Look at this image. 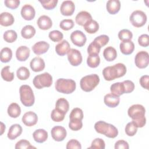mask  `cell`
I'll list each match as a JSON object with an SVG mask.
<instances>
[{
  "label": "cell",
  "mask_w": 149,
  "mask_h": 149,
  "mask_svg": "<svg viewBox=\"0 0 149 149\" xmlns=\"http://www.w3.org/2000/svg\"><path fill=\"white\" fill-rule=\"evenodd\" d=\"M145 108L140 104H134L130 107L127 111L128 115L132 119L137 127H143L146 123Z\"/></svg>",
  "instance_id": "cell-1"
},
{
  "label": "cell",
  "mask_w": 149,
  "mask_h": 149,
  "mask_svg": "<svg viewBox=\"0 0 149 149\" xmlns=\"http://www.w3.org/2000/svg\"><path fill=\"white\" fill-rule=\"evenodd\" d=\"M126 73V67L122 63H118L113 66L105 67L102 70V74L105 80L111 81L123 76Z\"/></svg>",
  "instance_id": "cell-2"
},
{
  "label": "cell",
  "mask_w": 149,
  "mask_h": 149,
  "mask_svg": "<svg viewBox=\"0 0 149 149\" xmlns=\"http://www.w3.org/2000/svg\"><path fill=\"white\" fill-rule=\"evenodd\" d=\"M94 129L98 133L109 138H115L118 134V129L115 126L102 120L97 122L94 125Z\"/></svg>",
  "instance_id": "cell-3"
},
{
  "label": "cell",
  "mask_w": 149,
  "mask_h": 149,
  "mask_svg": "<svg viewBox=\"0 0 149 149\" xmlns=\"http://www.w3.org/2000/svg\"><path fill=\"white\" fill-rule=\"evenodd\" d=\"M20 99L22 104L25 107H31L34 104L35 97L32 88L26 84L22 85L19 88Z\"/></svg>",
  "instance_id": "cell-4"
},
{
  "label": "cell",
  "mask_w": 149,
  "mask_h": 149,
  "mask_svg": "<svg viewBox=\"0 0 149 149\" xmlns=\"http://www.w3.org/2000/svg\"><path fill=\"white\" fill-rule=\"evenodd\" d=\"M55 87L57 91L63 94H69L74 91L76 87V84L72 79L61 78L56 80Z\"/></svg>",
  "instance_id": "cell-5"
},
{
  "label": "cell",
  "mask_w": 149,
  "mask_h": 149,
  "mask_svg": "<svg viewBox=\"0 0 149 149\" xmlns=\"http://www.w3.org/2000/svg\"><path fill=\"white\" fill-rule=\"evenodd\" d=\"M100 77L97 74H92L83 77L80 81L81 90L85 92L93 90L99 84Z\"/></svg>",
  "instance_id": "cell-6"
},
{
  "label": "cell",
  "mask_w": 149,
  "mask_h": 149,
  "mask_svg": "<svg viewBox=\"0 0 149 149\" xmlns=\"http://www.w3.org/2000/svg\"><path fill=\"white\" fill-rule=\"evenodd\" d=\"M52 76L47 72L36 76L33 80L34 87L38 89L50 87L52 84Z\"/></svg>",
  "instance_id": "cell-7"
},
{
  "label": "cell",
  "mask_w": 149,
  "mask_h": 149,
  "mask_svg": "<svg viewBox=\"0 0 149 149\" xmlns=\"http://www.w3.org/2000/svg\"><path fill=\"white\" fill-rule=\"evenodd\" d=\"M147 15L142 10H136L133 11L130 16L129 20L132 24L136 27L143 26L147 22Z\"/></svg>",
  "instance_id": "cell-8"
},
{
  "label": "cell",
  "mask_w": 149,
  "mask_h": 149,
  "mask_svg": "<svg viewBox=\"0 0 149 149\" xmlns=\"http://www.w3.org/2000/svg\"><path fill=\"white\" fill-rule=\"evenodd\" d=\"M136 66L140 69L146 68L149 63L148 53L144 51H141L137 53L134 58Z\"/></svg>",
  "instance_id": "cell-9"
},
{
  "label": "cell",
  "mask_w": 149,
  "mask_h": 149,
  "mask_svg": "<svg viewBox=\"0 0 149 149\" xmlns=\"http://www.w3.org/2000/svg\"><path fill=\"white\" fill-rule=\"evenodd\" d=\"M68 59L71 65L73 66H79L83 60L81 52L74 48H71L68 52Z\"/></svg>",
  "instance_id": "cell-10"
},
{
  "label": "cell",
  "mask_w": 149,
  "mask_h": 149,
  "mask_svg": "<svg viewBox=\"0 0 149 149\" xmlns=\"http://www.w3.org/2000/svg\"><path fill=\"white\" fill-rule=\"evenodd\" d=\"M70 40L73 44L81 47L86 42L87 38L85 34L80 30H75L70 34Z\"/></svg>",
  "instance_id": "cell-11"
},
{
  "label": "cell",
  "mask_w": 149,
  "mask_h": 149,
  "mask_svg": "<svg viewBox=\"0 0 149 149\" xmlns=\"http://www.w3.org/2000/svg\"><path fill=\"white\" fill-rule=\"evenodd\" d=\"M52 139L56 141H63L67 135V132L65 127L61 126H55L51 130Z\"/></svg>",
  "instance_id": "cell-12"
},
{
  "label": "cell",
  "mask_w": 149,
  "mask_h": 149,
  "mask_svg": "<svg viewBox=\"0 0 149 149\" xmlns=\"http://www.w3.org/2000/svg\"><path fill=\"white\" fill-rule=\"evenodd\" d=\"M75 10V5L72 1H63L60 7L61 13L63 16H72Z\"/></svg>",
  "instance_id": "cell-13"
},
{
  "label": "cell",
  "mask_w": 149,
  "mask_h": 149,
  "mask_svg": "<svg viewBox=\"0 0 149 149\" xmlns=\"http://www.w3.org/2000/svg\"><path fill=\"white\" fill-rule=\"evenodd\" d=\"M22 120L26 126L31 127L37 123L38 116L35 112L33 111H29L23 115Z\"/></svg>",
  "instance_id": "cell-14"
},
{
  "label": "cell",
  "mask_w": 149,
  "mask_h": 149,
  "mask_svg": "<svg viewBox=\"0 0 149 149\" xmlns=\"http://www.w3.org/2000/svg\"><path fill=\"white\" fill-rule=\"evenodd\" d=\"M21 16L26 20H33L36 15V11L31 5L26 4L23 5L21 9Z\"/></svg>",
  "instance_id": "cell-15"
},
{
  "label": "cell",
  "mask_w": 149,
  "mask_h": 149,
  "mask_svg": "<svg viewBox=\"0 0 149 149\" xmlns=\"http://www.w3.org/2000/svg\"><path fill=\"white\" fill-rule=\"evenodd\" d=\"M49 48V44L44 41H38L34 44L32 47V50L33 52L37 55H41L47 52Z\"/></svg>",
  "instance_id": "cell-16"
},
{
  "label": "cell",
  "mask_w": 149,
  "mask_h": 149,
  "mask_svg": "<svg viewBox=\"0 0 149 149\" xmlns=\"http://www.w3.org/2000/svg\"><path fill=\"white\" fill-rule=\"evenodd\" d=\"M30 66L33 71L38 72L43 70L45 65L43 59L40 57H35L31 60Z\"/></svg>",
  "instance_id": "cell-17"
},
{
  "label": "cell",
  "mask_w": 149,
  "mask_h": 149,
  "mask_svg": "<svg viewBox=\"0 0 149 149\" xmlns=\"http://www.w3.org/2000/svg\"><path fill=\"white\" fill-rule=\"evenodd\" d=\"M30 54V49L26 46H20L17 48L16 51V57L17 59L20 62L26 61Z\"/></svg>",
  "instance_id": "cell-18"
},
{
  "label": "cell",
  "mask_w": 149,
  "mask_h": 149,
  "mask_svg": "<svg viewBox=\"0 0 149 149\" xmlns=\"http://www.w3.org/2000/svg\"><path fill=\"white\" fill-rule=\"evenodd\" d=\"M37 25L41 30H47L49 29L52 26L51 19L47 15L41 16L37 20Z\"/></svg>",
  "instance_id": "cell-19"
},
{
  "label": "cell",
  "mask_w": 149,
  "mask_h": 149,
  "mask_svg": "<svg viewBox=\"0 0 149 149\" xmlns=\"http://www.w3.org/2000/svg\"><path fill=\"white\" fill-rule=\"evenodd\" d=\"M104 104L108 107L115 108L118 106L120 102L119 97L115 96L111 93L107 94L104 98Z\"/></svg>",
  "instance_id": "cell-20"
},
{
  "label": "cell",
  "mask_w": 149,
  "mask_h": 149,
  "mask_svg": "<svg viewBox=\"0 0 149 149\" xmlns=\"http://www.w3.org/2000/svg\"><path fill=\"white\" fill-rule=\"evenodd\" d=\"M120 50L124 55H130L134 49V44L131 40L122 41L119 45Z\"/></svg>",
  "instance_id": "cell-21"
},
{
  "label": "cell",
  "mask_w": 149,
  "mask_h": 149,
  "mask_svg": "<svg viewBox=\"0 0 149 149\" xmlns=\"http://www.w3.org/2000/svg\"><path fill=\"white\" fill-rule=\"evenodd\" d=\"M22 127L19 124L12 125L9 127L8 132V138L9 139V140H15L22 134Z\"/></svg>",
  "instance_id": "cell-22"
},
{
  "label": "cell",
  "mask_w": 149,
  "mask_h": 149,
  "mask_svg": "<svg viewBox=\"0 0 149 149\" xmlns=\"http://www.w3.org/2000/svg\"><path fill=\"white\" fill-rule=\"evenodd\" d=\"M106 8L109 13L115 15L120 10V2L119 0H109L107 2Z\"/></svg>",
  "instance_id": "cell-23"
},
{
  "label": "cell",
  "mask_w": 149,
  "mask_h": 149,
  "mask_svg": "<svg viewBox=\"0 0 149 149\" xmlns=\"http://www.w3.org/2000/svg\"><path fill=\"white\" fill-rule=\"evenodd\" d=\"M70 46L67 40H63L58 43L55 47V51L56 54L60 56H64L68 54Z\"/></svg>",
  "instance_id": "cell-24"
},
{
  "label": "cell",
  "mask_w": 149,
  "mask_h": 149,
  "mask_svg": "<svg viewBox=\"0 0 149 149\" xmlns=\"http://www.w3.org/2000/svg\"><path fill=\"white\" fill-rule=\"evenodd\" d=\"M92 19V16L90 13L87 11H81L79 12L76 17V22L78 25L84 26V24L88 21Z\"/></svg>",
  "instance_id": "cell-25"
},
{
  "label": "cell",
  "mask_w": 149,
  "mask_h": 149,
  "mask_svg": "<svg viewBox=\"0 0 149 149\" xmlns=\"http://www.w3.org/2000/svg\"><path fill=\"white\" fill-rule=\"evenodd\" d=\"M48 136V132L43 129H37L33 133V137L34 141L39 143L45 142L47 140Z\"/></svg>",
  "instance_id": "cell-26"
},
{
  "label": "cell",
  "mask_w": 149,
  "mask_h": 149,
  "mask_svg": "<svg viewBox=\"0 0 149 149\" xmlns=\"http://www.w3.org/2000/svg\"><path fill=\"white\" fill-rule=\"evenodd\" d=\"M15 19L13 15L9 12H2L0 15V24L1 25L7 27L13 24Z\"/></svg>",
  "instance_id": "cell-27"
},
{
  "label": "cell",
  "mask_w": 149,
  "mask_h": 149,
  "mask_svg": "<svg viewBox=\"0 0 149 149\" xmlns=\"http://www.w3.org/2000/svg\"><path fill=\"white\" fill-rule=\"evenodd\" d=\"M103 56L106 61L111 62L114 61L117 57V52L115 48L111 46L105 48L103 51Z\"/></svg>",
  "instance_id": "cell-28"
},
{
  "label": "cell",
  "mask_w": 149,
  "mask_h": 149,
  "mask_svg": "<svg viewBox=\"0 0 149 149\" xmlns=\"http://www.w3.org/2000/svg\"><path fill=\"white\" fill-rule=\"evenodd\" d=\"M7 112L10 117L16 118L19 117L21 113V108L17 103L12 102L9 105Z\"/></svg>",
  "instance_id": "cell-29"
},
{
  "label": "cell",
  "mask_w": 149,
  "mask_h": 149,
  "mask_svg": "<svg viewBox=\"0 0 149 149\" xmlns=\"http://www.w3.org/2000/svg\"><path fill=\"white\" fill-rule=\"evenodd\" d=\"M84 29L89 34L95 33L99 29V24L97 21L90 20L87 22L83 26Z\"/></svg>",
  "instance_id": "cell-30"
},
{
  "label": "cell",
  "mask_w": 149,
  "mask_h": 149,
  "mask_svg": "<svg viewBox=\"0 0 149 149\" xmlns=\"http://www.w3.org/2000/svg\"><path fill=\"white\" fill-rule=\"evenodd\" d=\"M111 94L113 95L119 97L125 93V89L122 82H116L112 84L110 87Z\"/></svg>",
  "instance_id": "cell-31"
},
{
  "label": "cell",
  "mask_w": 149,
  "mask_h": 149,
  "mask_svg": "<svg viewBox=\"0 0 149 149\" xmlns=\"http://www.w3.org/2000/svg\"><path fill=\"white\" fill-rule=\"evenodd\" d=\"M36 34V29L31 25H26L21 30V35L25 39H30Z\"/></svg>",
  "instance_id": "cell-32"
},
{
  "label": "cell",
  "mask_w": 149,
  "mask_h": 149,
  "mask_svg": "<svg viewBox=\"0 0 149 149\" xmlns=\"http://www.w3.org/2000/svg\"><path fill=\"white\" fill-rule=\"evenodd\" d=\"M55 108L66 114L69 108V102L64 98H60L56 102Z\"/></svg>",
  "instance_id": "cell-33"
},
{
  "label": "cell",
  "mask_w": 149,
  "mask_h": 149,
  "mask_svg": "<svg viewBox=\"0 0 149 149\" xmlns=\"http://www.w3.org/2000/svg\"><path fill=\"white\" fill-rule=\"evenodd\" d=\"M12 58V51L8 47H4L1 51L0 59L3 63L9 62Z\"/></svg>",
  "instance_id": "cell-34"
},
{
  "label": "cell",
  "mask_w": 149,
  "mask_h": 149,
  "mask_svg": "<svg viewBox=\"0 0 149 149\" xmlns=\"http://www.w3.org/2000/svg\"><path fill=\"white\" fill-rule=\"evenodd\" d=\"M1 77L6 81H12L14 79V73L10 72V66H6L1 70Z\"/></svg>",
  "instance_id": "cell-35"
},
{
  "label": "cell",
  "mask_w": 149,
  "mask_h": 149,
  "mask_svg": "<svg viewBox=\"0 0 149 149\" xmlns=\"http://www.w3.org/2000/svg\"><path fill=\"white\" fill-rule=\"evenodd\" d=\"M16 75L19 80H26L30 77V73L29 70L26 67L21 66L17 69Z\"/></svg>",
  "instance_id": "cell-36"
},
{
  "label": "cell",
  "mask_w": 149,
  "mask_h": 149,
  "mask_svg": "<svg viewBox=\"0 0 149 149\" xmlns=\"http://www.w3.org/2000/svg\"><path fill=\"white\" fill-rule=\"evenodd\" d=\"M3 37L6 42L9 43H12L16 40L17 38V34L15 30H9L6 31L3 33Z\"/></svg>",
  "instance_id": "cell-37"
},
{
  "label": "cell",
  "mask_w": 149,
  "mask_h": 149,
  "mask_svg": "<svg viewBox=\"0 0 149 149\" xmlns=\"http://www.w3.org/2000/svg\"><path fill=\"white\" fill-rule=\"evenodd\" d=\"M70 120H80L83 119V112L81 109L79 108H73L69 115Z\"/></svg>",
  "instance_id": "cell-38"
},
{
  "label": "cell",
  "mask_w": 149,
  "mask_h": 149,
  "mask_svg": "<svg viewBox=\"0 0 149 149\" xmlns=\"http://www.w3.org/2000/svg\"><path fill=\"white\" fill-rule=\"evenodd\" d=\"M65 115V113L55 108L51 112V118L53 121L59 122L62 121L64 119Z\"/></svg>",
  "instance_id": "cell-39"
},
{
  "label": "cell",
  "mask_w": 149,
  "mask_h": 149,
  "mask_svg": "<svg viewBox=\"0 0 149 149\" xmlns=\"http://www.w3.org/2000/svg\"><path fill=\"white\" fill-rule=\"evenodd\" d=\"M87 63L88 66L91 68L98 67L100 63V58L99 55H89L87 59Z\"/></svg>",
  "instance_id": "cell-40"
},
{
  "label": "cell",
  "mask_w": 149,
  "mask_h": 149,
  "mask_svg": "<svg viewBox=\"0 0 149 149\" xmlns=\"http://www.w3.org/2000/svg\"><path fill=\"white\" fill-rule=\"evenodd\" d=\"M118 37L122 41L131 40L133 38V34L127 29H122L119 31Z\"/></svg>",
  "instance_id": "cell-41"
},
{
  "label": "cell",
  "mask_w": 149,
  "mask_h": 149,
  "mask_svg": "<svg viewBox=\"0 0 149 149\" xmlns=\"http://www.w3.org/2000/svg\"><path fill=\"white\" fill-rule=\"evenodd\" d=\"M101 48L100 46H98L96 43L93 41L89 44L87 48V53L90 56L98 55Z\"/></svg>",
  "instance_id": "cell-42"
},
{
  "label": "cell",
  "mask_w": 149,
  "mask_h": 149,
  "mask_svg": "<svg viewBox=\"0 0 149 149\" xmlns=\"http://www.w3.org/2000/svg\"><path fill=\"white\" fill-rule=\"evenodd\" d=\"M137 127L132 121L127 123L125 127V133L128 136H133L137 131Z\"/></svg>",
  "instance_id": "cell-43"
},
{
  "label": "cell",
  "mask_w": 149,
  "mask_h": 149,
  "mask_svg": "<svg viewBox=\"0 0 149 149\" xmlns=\"http://www.w3.org/2000/svg\"><path fill=\"white\" fill-rule=\"evenodd\" d=\"M48 37L49 39L54 42H59L63 39V35L60 31L56 30L50 31Z\"/></svg>",
  "instance_id": "cell-44"
},
{
  "label": "cell",
  "mask_w": 149,
  "mask_h": 149,
  "mask_svg": "<svg viewBox=\"0 0 149 149\" xmlns=\"http://www.w3.org/2000/svg\"><path fill=\"white\" fill-rule=\"evenodd\" d=\"M109 40V38L108 36L102 34L97 37L95 38H94L93 41L101 48L106 45L108 43Z\"/></svg>",
  "instance_id": "cell-45"
},
{
  "label": "cell",
  "mask_w": 149,
  "mask_h": 149,
  "mask_svg": "<svg viewBox=\"0 0 149 149\" xmlns=\"http://www.w3.org/2000/svg\"><path fill=\"white\" fill-rule=\"evenodd\" d=\"M105 148V141L101 138L95 139L91 143V146L88 148L104 149Z\"/></svg>",
  "instance_id": "cell-46"
},
{
  "label": "cell",
  "mask_w": 149,
  "mask_h": 149,
  "mask_svg": "<svg viewBox=\"0 0 149 149\" xmlns=\"http://www.w3.org/2000/svg\"><path fill=\"white\" fill-rule=\"evenodd\" d=\"M39 2L42 5V7L47 10H52L54 9L58 2V0H48V1L40 0Z\"/></svg>",
  "instance_id": "cell-47"
},
{
  "label": "cell",
  "mask_w": 149,
  "mask_h": 149,
  "mask_svg": "<svg viewBox=\"0 0 149 149\" xmlns=\"http://www.w3.org/2000/svg\"><path fill=\"white\" fill-rule=\"evenodd\" d=\"M74 26V22L72 19H63L59 23V27L62 30L68 31L72 29Z\"/></svg>",
  "instance_id": "cell-48"
},
{
  "label": "cell",
  "mask_w": 149,
  "mask_h": 149,
  "mask_svg": "<svg viewBox=\"0 0 149 149\" xmlns=\"http://www.w3.org/2000/svg\"><path fill=\"white\" fill-rule=\"evenodd\" d=\"M15 148L16 149H29L36 147L32 146L29 141L25 139H22L16 143Z\"/></svg>",
  "instance_id": "cell-49"
},
{
  "label": "cell",
  "mask_w": 149,
  "mask_h": 149,
  "mask_svg": "<svg viewBox=\"0 0 149 149\" xmlns=\"http://www.w3.org/2000/svg\"><path fill=\"white\" fill-rule=\"evenodd\" d=\"M83 127L82 121L80 120H70L69 123V127L73 131H77Z\"/></svg>",
  "instance_id": "cell-50"
},
{
  "label": "cell",
  "mask_w": 149,
  "mask_h": 149,
  "mask_svg": "<svg viewBox=\"0 0 149 149\" xmlns=\"http://www.w3.org/2000/svg\"><path fill=\"white\" fill-rule=\"evenodd\" d=\"M67 149H81V146L80 143L76 139L70 140L66 144Z\"/></svg>",
  "instance_id": "cell-51"
},
{
  "label": "cell",
  "mask_w": 149,
  "mask_h": 149,
  "mask_svg": "<svg viewBox=\"0 0 149 149\" xmlns=\"http://www.w3.org/2000/svg\"><path fill=\"white\" fill-rule=\"evenodd\" d=\"M124 89H125V93H132L134 89V83L129 80H126L123 81V82Z\"/></svg>",
  "instance_id": "cell-52"
},
{
  "label": "cell",
  "mask_w": 149,
  "mask_h": 149,
  "mask_svg": "<svg viewBox=\"0 0 149 149\" xmlns=\"http://www.w3.org/2000/svg\"><path fill=\"white\" fill-rule=\"evenodd\" d=\"M139 44L143 47H147L149 45V36L147 34H144L139 36L138 38Z\"/></svg>",
  "instance_id": "cell-53"
},
{
  "label": "cell",
  "mask_w": 149,
  "mask_h": 149,
  "mask_svg": "<svg viewBox=\"0 0 149 149\" xmlns=\"http://www.w3.org/2000/svg\"><path fill=\"white\" fill-rule=\"evenodd\" d=\"M19 0H5L4 1V3L5 6L11 9H16L20 4Z\"/></svg>",
  "instance_id": "cell-54"
},
{
  "label": "cell",
  "mask_w": 149,
  "mask_h": 149,
  "mask_svg": "<svg viewBox=\"0 0 149 149\" xmlns=\"http://www.w3.org/2000/svg\"><path fill=\"white\" fill-rule=\"evenodd\" d=\"M114 147L115 149H129V146L127 141L123 140H120L115 143Z\"/></svg>",
  "instance_id": "cell-55"
},
{
  "label": "cell",
  "mask_w": 149,
  "mask_h": 149,
  "mask_svg": "<svg viewBox=\"0 0 149 149\" xmlns=\"http://www.w3.org/2000/svg\"><path fill=\"white\" fill-rule=\"evenodd\" d=\"M148 80L149 76L148 75H143L139 80L141 86L146 90H148Z\"/></svg>",
  "instance_id": "cell-56"
},
{
  "label": "cell",
  "mask_w": 149,
  "mask_h": 149,
  "mask_svg": "<svg viewBox=\"0 0 149 149\" xmlns=\"http://www.w3.org/2000/svg\"><path fill=\"white\" fill-rule=\"evenodd\" d=\"M1 134L2 135L3 133V132L5 130V125L2 123V122H1Z\"/></svg>",
  "instance_id": "cell-57"
}]
</instances>
